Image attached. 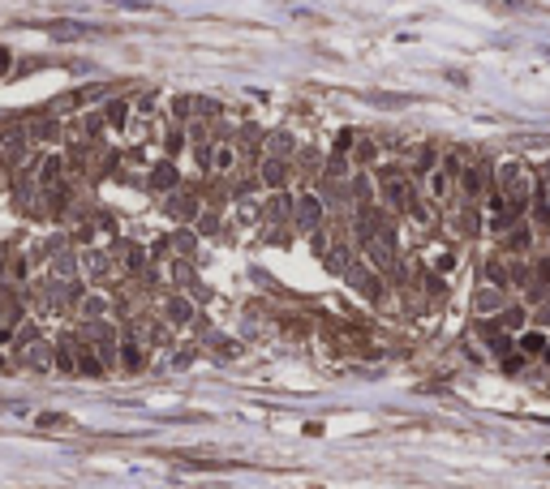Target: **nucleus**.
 Wrapping results in <instances>:
<instances>
[{
    "mask_svg": "<svg viewBox=\"0 0 550 489\" xmlns=\"http://www.w3.org/2000/svg\"><path fill=\"white\" fill-rule=\"evenodd\" d=\"M164 318H168L172 326H185V322H194V305H189L185 296H172V300L164 305Z\"/></svg>",
    "mask_w": 550,
    "mask_h": 489,
    "instance_id": "6",
    "label": "nucleus"
},
{
    "mask_svg": "<svg viewBox=\"0 0 550 489\" xmlns=\"http://www.w3.org/2000/svg\"><path fill=\"white\" fill-rule=\"evenodd\" d=\"M177 249L181 253H194V232H177Z\"/></svg>",
    "mask_w": 550,
    "mask_h": 489,
    "instance_id": "23",
    "label": "nucleus"
},
{
    "mask_svg": "<svg viewBox=\"0 0 550 489\" xmlns=\"http://www.w3.org/2000/svg\"><path fill=\"white\" fill-rule=\"evenodd\" d=\"M379 193H383V202H391V206H409V202H413L409 176H404V172H395V168L379 172Z\"/></svg>",
    "mask_w": 550,
    "mask_h": 489,
    "instance_id": "2",
    "label": "nucleus"
},
{
    "mask_svg": "<svg viewBox=\"0 0 550 489\" xmlns=\"http://www.w3.org/2000/svg\"><path fill=\"white\" fill-rule=\"evenodd\" d=\"M284 180H288V163L275 159V154H267L262 159V185L267 189H284Z\"/></svg>",
    "mask_w": 550,
    "mask_h": 489,
    "instance_id": "4",
    "label": "nucleus"
},
{
    "mask_svg": "<svg viewBox=\"0 0 550 489\" xmlns=\"http://www.w3.org/2000/svg\"><path fill=\"white\" fill-rule=\"evenodd\" d=\"M120 360H125V369H142V348H134V344H125V352H120Z\"/></svg>",
    "mask_w": 550,
    "mask_h": 489,
    "instance_id": "17",
    "label": "nucleus"
},
{
    "mask_svg": "<svg viewBox=\"0 0 550 489\" xmlns=\"http://www.w3.org/2000/svg\"><path fill=\"white\" fill-rule=\"evenodd\" d=\"M478 314H498L503 309V288H494V283H486V288H478Z\"/></svg>",
    "mask_w": 550,
    "mask_h": 489,
    "instance_id": "7",
    "label": "nucleus"
},
{
    "mask_svg": "<svg viewBox=\"0 0 550 489\" xmlns=\"http://www.w3.org/2000/svg\"><path fill=\"white\" fill-rule=\"evenodd\" d=\"M104 305H108L104 296H86V300H82V309H86L91 318H99V314H104Z\"/></svg>",
    "mask_w": 550,
    "mask_h": 489,
    "instance_id": "20",
    "label": "nucleus"
},
{
    "mask_svg": "<svg viewBox=\"0 0 550 489\" xmlns=\"http://www.w3.org/2000/svg\"><path fill=\"white\" fill-rule=\"evenodd\" d=\"M508 245H512V249H524V245H529V227H516Z\"/></svg>",
    "mask_w": 550,
    "mask_h": 489,
    "instance_id": "22",
    "label": "nucleus"
},
{
    "mask_svg": "<svg viewBox=\"0 0 550 489\" xmlns=\"http://www.w3.org/2000/svg\"><path fill=\"white\" fill-rule=\"evenodd\" d=\"M82 271H86L91 279H104V275H108V257H104V253H86V257H82Z\"/></svg>",
    "mask_w": 550,
    "mask_h": 489,
    "instance_id": "13",
    "label": "nucleus"
},
{
    "mask_svg": "<svg viewBox=\"0 0 550 489\" xmlns=\"http://www.w3.org/2000/svg\"><path fill=\"white\" fill-rule=\"evenodd\" d=\"M498 322H503V326H524V309H503V318H498Z\"/></svg>",
    "mask_w": 550,
    "mask_h": 489,
    "instance_id": "18",
    "label": "nucleus"
},
{
    "mask_svg": "<svg viewBox=\"0 0 550 489\" xmlns=\"http://www.w3.org/2000/svg\"><path fill=\"white\" fill-rule=\"evenodd\" d=\"M353 150V129H344V134L336 138V154H348Z\"/></svg>",
    "mask_w": 550,
    "mask_h": 489,
    "instance_id": "21",
    "label": "nucleus"
},
{
    "mask_svg": "<svg viewBox=\"0 0 550 489\" xmlns=\"http://www.w3.org/2000/svg\"><path fill=\"white\" fill-rule=\"evenodd\" d=\"M267 146H271V154H275V159H288V154L297 150V142H292L288 134H271V142H267Z\"/></svg>",
    "mask_w": 550,
    "mask_h": 489,
    "instance_id": "14",
    "label": "nucleus"
},
{
    "mask_svg": "<svg viewBox=\"0 0 550 489\" xmlns=\"http://www.w3.org/2000/svg\"><path fill=\"white\" fill-rule=\"evenodd\" d=\"M73 369H82V374H91V378H99V374H104V360H99L95 356V348H78V365H73Z\"/></svg>",
    "mask_w": 550,
    "mask_h": 489,
    "instance_id": "11",
    "label": "nucleus"
},
{
    "mask_svg": "<svg viewBox=\"0 0 550 489\" xmlns=\"http://www.w3.org/2000/svg\"><path fill=\"white\" fill-rule=\"evenodd\" d=\"M292 219H297V227L318 232L322 227V198L318 193H301V198L292 202Z\"/></svg>",
    "mask_w": 550,
    "mask_h": 489,
    "instance_id": "3",
    "label": "nucleus"
},
{
    "mask_svg": "<svg viewBox=\"0 0 550 489\" xmlns=\"http://www.w3.org/2000/svg\"><path fill=\"white\" fill-rule=\"evenodd\" d=\"M537 322H542V326H550V300H546V305L537 309Z\"/></svg>",
    "mask_w": 550,
    "mask_h": 489,
    "instance_id": "24",
    "label": "nucleus"
},
{
    "mask_svg": "<svg viewBox=\"0 0 550 489\" xmlns=\"http://www.w3.org/2000/svg\"><path fill=\"white\" fill-rule=\"evenodd\" d=\"M233 168H237V146L219 142V146L211 150V172H233Z\"/></svg>",
    "mask_w": 550,
    "mask_h": 489,
    "instance_id": "9",
    "label": "nucleus"
},
{
    "mask_svg": "<svg viewBox=\"0 0 550 489\" xmlns=\"http://www.w3.org/2000/svg\"><path fill=\"white\" fill-rule=\"evenodd\" d=\"M520 352H524V356H542V352H546V335H542V330H524V335H520Z\"/></svg>",
    "mask_w": 550,
    "mask_h": 489,
    "instance_id": "12",
    "label": "nucleus"
},
{
    "mask_svg": "<svg viewBox=\"0 0 550 489\" xmlns=\"http://www.w3.org/2000/svg\"><path fill=\"white\" fill-rule=\"evenodd\" d=\"M56 365H61V374H73V352H69L65 344L56 348Z\"/></svg>",
    "mask_w": 550,
    "mask_h": 489,
    "instance_id": "19",
    "label": "nucleus"
},
{
    "mask_svg": "<svg viewBox=\"0 0 550 489\" xmlns=\"http://www.w3.org/2000/svg\"><path fill=\"white\" fill-rule=\"evenodd\" d=\"M498 185H503V198L516 206V211L529 206V172H524L520 159H508L503 168H498Z\"/></svg>",
    "mask_w": 550,
    "mask_h": 489,
    "instance_id": "1",
    "label": "nucleus"
},
{
    "mask_svg": "<svg viewBox=\"0 0 550 489\" xmlns=\"http://www.w3.org/2000/svg\"><path fill=\"white\" fill-rule=\"evenodd\" d=\"M452 185H456V176H447L443 168H430V180H426V193H430L434 202H443L447 193H452Z\"/></svg>",
    "mask_w": 550,
    "mask_h": 489,
    "instance_id": "8",
    "label": "nucleus"
},
{
    "mask_svg": "<svg viewBox=\"0 0 550 489\" xmlns=\"http://www.w3.org/2000/svg\"><path fill=\"white\" fill-rule=\"evenodd\" d=\"M5 69H9V51H5V47H0V73H5Z\"/></svg>",
    "mask_w": 550,
    "mask_h": 489,
    "instance_id": "25",
    "label": "nucleus"
},
{
    "mask_svg": "<svg viewBox=\"0 0 550 489\" xmlns=\"http://www.w3.org/2000/svg\"><path fill=\"white\" fill-rule=\"evenodd\" d=\"M460 193H464L469 202H478V198H482V168H478V163L460 168Z\"/></svg>",
    "mask_w": 550,
    "mask_h": 489,
    "instance_id": "5",
    "label": "nucleus"
},
{
    "mask_svg": "<svg viewBox=\"0 0 550 489\" xmlns=\"http://www.w3.org/2000/svg\"><path fill=\"white\" fill-rule=\"evenodd\" d=\"M47 31H52V39H61V43H69V39H82L91 26L86 22H52L47 26Z\"/></svg>",
    "mask_w": 550,
    "mask_h": 489,
    "instance_id": "10",
    "label": "nucleus"
},
{
    "mask_svg": "<svg viewBox=\"0 0 550 489\" xmlns=\"http://www.w3.org/2000/svg\"><path fill=\"white\" fill-rule=\"evenodd\" d=\"M546 185H550V163H546Z\"/></svg>",
    "mask_w": 550,
    "mask_h": 489,
    "instance_id": "26",
    "label": "nucleus"
},
{
    "mask_svg": "<svg viewBox=\"0 0 550 489\" xmlns=\"http://www.w3.org/2000/svg\"><path fill=\"white\" fill-rule=\"evenodd\" d=\"M73 421L65 417V412H43V417H39V429H69Z\"/></svg>",
    "mask_w": 550,
    "mask_h": 489,
    "instance_id": "16",
    "label": "nucleus"
},
{
    "mask_svg": "<svg viewBox=\"0 0 550 489\" xmlns=\"http://www.w3.org/2000/svg\"><path fill=\"white\" fill-rule=\"evenodd\" d=\"M151 185H155V189H172V185H177V168H172V163H159L155 176H151Z\"/></svg>",
    "mask_w": 550,
    "mask_h": 489,
    "instance_id": "15",
    "label": "nucleus"
}]
</instances>
